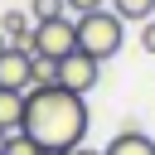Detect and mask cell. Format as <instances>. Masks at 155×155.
<instances>
[{
  "instance_id": "3",
  "label": "cell",
  "mask_w": 155,
  "mask_h": 155,
  "mask_svg": "<svg viewBox=\"0 0 155 155\" xmlns=\"http://www.w3.org/2000/svg\"><path fill=\"white\" fill-rule=\"evenodd\" d=\"M34 58H68L73 48H78V19H68V15H58V19H39L34 29H29V44H24Z\"/></svg>"
},
{
  "instance_id": "5",
  "label": "cell",
  "mask_w": 155,
  "mask_h": 155,
  "mask_svg": "<svg viewBox=\"0 0 155 155\" xmlns=\"http://www.w3.org/2000/svg\"><path fill=\"white\" fill-rule=\"evenodd\" d=\"M29 82H34V53L19 48V44H10V48L0 53V87L29 92Z\"/></svg>"
},
{
  "instance_id": "15",
  "label": "cell",
  "mask_w": 155,
  "mask_h": 155,
  "mask_svg": "<svg viewBox=\"0 0 155 155\" xmlns=\"http://www.w3.org/2000/svg\"><path fill=\"white\" fill-rule=\"evenodd\" d=\"M68 155H102V150H97V145H87V140H82V145H73V150H68Z\"/></svg>"
},
{
  "instance_id": "17",
  "label": "cell",
  "mask_w": 155,
  "mask_h": 155,
  "mask_svg": "<svg viewBox=\"0 0 155 155\" xmlns=\"http://www.w3.org/2000/svg\"><path fill=\"white\" fill-rule=\"evenodd\" d=\"M5 48H10V39H5V34H0V53H5Z\"/></svg>"
},
{
  "instance_id": "16",
  "label": "cell",
  "mask_w": 155,
  "mask_h": 155,
  "mask_svg": "<svg viewBox=\"0 0 155 155\" xmlns=\"http://www.w3.org/2000/svg\"><path fill=\"white\" fill-rule=\"evenodd\" d=\"M5 140H10V131H0V155H5Z\"/></svg>"
},
{
  "instance_id": "18",
  "label": "cell",
  "mask_w": 155,
  "mask_h": 155,
  "mask_svg": "<svg viewBox=\"0 0 155 155\" xmlns=\"http://www.w3.org/2000/svg\"><path fill=\"white\" fill-rule=\"evenodd\" d=\"M39 155H68V150H39Z\"/></svg>"
},
{
  "instance_id": "6",
  "label": "cell",
  "mask_w": 155,
  "mask_h": 155,
  "mask_svg": "<svg viewBox=\"0 0 155 155\" xmlns=\"http://www.w3.org/2000/svg\"><path fill=\"white\" fill-rule=\"evenodd\" d=\"M102 155H155V140H150L140 126H121V131L102 145Z\"/></svg>"
},
{
  "instance_id": "11",
  "label": "cell",
  "mask_w": 155,
  "mask_h": 155,
  "mask_svg": "<svg viewBox=\"0 0 155 155\" xmlns=\"http://www.w3.org/2000/svg\"><path fill=\"white\" fill-rule=\"evenodd\" d=\"M5 155H39V145H34V136H24V131H10V140H5Z\"/></svg>"
},
{
  "instance_id": "10",
  "label": "cell",
  "mask_w": 155,
  "mask_h": 155,
  "mask_svg": "<svg viewBox=\"0 0 155 155\" xmlns=\"http://www.w3.org/2000/svg\"><path fill=\"white\" fill-rule=\"evenodd\" d=\"M29 87H58V63L53 58H34V82Z\"/></svg>"
},
{
  "instance_id": "1",
  "label": "cell",
  "mask_w": 155,
  "mask_h": 155,
  "mask_svg": "<svg viewBox=\"0 0 155 155\" xmlns=\"http://www.w3.org/2000/svg\"><path fill=\"white\" fill-rule=\"evenodd\" d=\"M92 111L87 97L68 87H29L24 92V136H34L39 150H73L87 140Z\"/></svg>"
},
{
  "instance_id": "8",
  "label": "cell",
  "mask_w": 155,
  "mask_h": 155,
  "mask_svg": "<svg viewBox=\"0 0 155 155\" xmlns=\"http://www.w3.org/2000/svg\"><path fill=\"white\" fill-rule=\"evenodd\" d=\"M107 5H111L126 24H145V19L155 15V0H107Z\"/></svg>"
},
{
  "instance_id": "14",
  "label": "cell",
  "mask_w": 155,
  "mask_h": 155,
  "mask_svg": "<svg viewBox=\"0 0 155 155\" xmlns=\"http://www.w3.org/2000/svg\"><path fill=\"white\" fill-rule=\"evenodd\" d=\"M107 0H68V10H78V15H87V10H102Z\"/></svg>"
},
{
  "instance_id": "12",
  "label": "cell",
  "mask_w": 155,
  "mask_h": 155,
  "mask_svg": "<svg viewBox=\"0 0 155 155\" xmlns=\"http://www.w3.org/2000/svg\"><path fill=\"white\" fill-rule=\"evenodd\" d=\"M29 5H34V24H39V19H58V15L68 10V0H29Z\"/></svg>"
},
{
  "instance_id": "9",
  "label": "cell",
  "mask_w": 155,
  "mask_h": 155,
  "mask_svg": "<svg viewBox=\"0 0 155 155\" xmlns=\"http://www.w3.org/2000/svg\"><path fill=\"white\" fill-rule=\"evenodd\" d=\"M29 29H34V24H29L24 15H5V19H0V34H5L10 44H19V48L29 44Z\"/></svg>"
},
{
  "instance_id": "2",
  "label": "cell",
  "mask_w": 155,
  "mask_h": 155,
  "mask_svg": "<svg viewBox=\"0 0 155 155\" xmlns=\"http://www.w3.org/2000/svg\"><path fill=\"white\" fill-rule=\"evenodd\" d=\"M121 44H126V19H121L111 5L78 15V48H82V53H92L97 63H107V58L121 53Z\"/></svg>"
},
{
  "instance_id": "7",
  "label": "cell",
  "mask_w": 155,
  "mask_h": 155,
  "mask_svg": "<svg viewBox=\"0 0 155 155\" xmlns=\"http://www.w3.org/2000/svg\"><path fill=\"white\" fill-rule=\"evenodd\" d=\"M0 131H24V92L0 87Z\"/></svg>"
},
{
  "instance_id": "13",
  "label": "cell",
  "mask_w": 155,
  "mask_h": 155,
  "mask_svg": "<svg viewBox=\"0 0 155 155\" xmlns=\"http://www.w3.org/2000/svg\"><path fill=\"white\" fill-rule=\"evenodd\" d=\"M140 48H145V53L155 58V15H150V19L140 24Z\"/></svg>"
},
{
  "instance_id": "4",
  "label": "cell",
  "mask_w": 155,
  "mask_h": 155,
  "mask_svg": "<svg viewBox=\"0 0 155 155\" xmlns=\"http://www.w3.org/2000/svg\"><path fill=\"white\" fill-rule=\"evenodd\" d=\"M102 82V63L92 58V53H82V48H73L68 58H58V87H68V92H78V97H87L92 87Z\"/></svg>"
}]
</instances>
